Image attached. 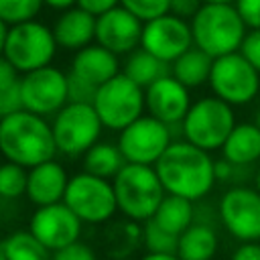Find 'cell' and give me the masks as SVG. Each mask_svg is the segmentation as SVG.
I'll list each match as a JSON object with an SVG mask.
<instances>
[{"label":"cell","instance_id":"11","mask_svg":"<svg viewBox=\"0 0 260 260\" xmlns=\"http://www.w3.org/2000/svg\"><path fill=\"white\" fill-rule=\"evenodd\" d=\"M217 219L238 242H260V191L250 185H230L217 203Z\"/></svg>","mask_w":260,"mask_h":260},{"label":"cell","instance_id":"22","mask_svg":"<svg viewBox=\"0 0 260 260\" xmlns=\"http://www.w3.org/2000/svg\"><path fill=\"white\" fill-rule=\"evenodd\" d=\"M221 156L234 165L252 167L260 160V128L254 122H236L221 146Z\"/></svg>","mask_w":260,"mask_h":260},{"label":"cell","instance_id":"14","mask_svg":"<svg viewBox=\"0 0 260 260\" xmlns=\"http://www.w3.org/2000/svg\"><path fill=\"white\" fill-rule=\"evenodd\" d=\"M140 47L158 57L160 61L173 63L177 57L193 47L191 24L189 20L173 12H165L142 24Z\"/></svg>","mask_w":260,"mask_h":260},{"label":"cell","instance_id":"33","mask_svg":"<svg viewBox=\"0 0 260 260\" xmlns=\"http://www.w3.org/2000/svg\"><path fill=\"white\" fill-rule=\"evenodd\" d=\"M67 91H69V102H77V104H93V98H95V91L98 87L87 83L85 79L73 75V73H67Z\"/></svg>","mask_w":260,"mask_h":260},{"label":"cell","instance_id":"40","mask_svg":"<svg viewBox=\"0 0 260 260\" xmlns=\"http://www.w3.org/2000/svg\"><path fill=\"white\" fill-rule=\"evenodd\" d=\"M230 260H260V242H240Z\"/></svg>","mask_w":260,"mask_h":260},{"label":"cell","instance_id":"29","mask_svg":"<svg viewBox=\"0 0 260 260\" xmlns=\"http://www.w3.org/2000/svg\"><path fill=\"white\" fill-rule=\"evenodd\" d=\"M142 244V225L140 221L126 219L124 223H118L110 238V254L114 258H124L132 254L136 246Z\"/></svg>","mask_w":260,"mask_h":260},{"label":"cell","instance_id":"7","mask_svg":"<svg viewBox=\"0 0 260 260\" xmlns=\"http://www.w3.org/2000/svg\"><path fill=\"white\" fill-rule=\"evenodd\" d=\"M57 49L59 45L55 41L53 28L32 18L26 22L10 24L2 55L20 73H28L39 67L51 65L57 55Z\"/></svg>","mask_w":260,"mask_h":260},{"label":"cell","instance_id":"26","mask_svg":"<svg viewBox=\"0 0 260 260\" xmlns=\"http://www.w3.org/2000/svg\"><path fill=\"white\" fill-rule=\"evenodd\" d=\"M122 73L128 75L140 87H148L152 81L171 73V63H165L158 57H154L152 53H148L146 49L138 47L126 55V59L122 63Z\"/></svg>","mask_w":260,"mask_h":260},{"label":"cell","instance_id":"2","mask_svg":"<svg viewBox=\"0 0 260 260\" xmlns=\"http://www.w3.org/2000/svg\"><path fill=\"white\" fill-rule=\"evenodd\" d=\"M0 154L26 169L57 156L51 122L28 110L0 118Z\"/></svg>","mask_w":260,"mask_h":260},{"label":"cell","instance_id":"36","mask_svg":"<svg viewBox=\"0 0 260 260\" xmlns=\"http://www.w3.org/2000/svg\"><path fill=\"white\" fill-rule=\"evenodd\" d=\"M240 53L260 71V28H250L242 41Z\"/></svg>","mask_w":260,"mask_h":260},{"label":"cell","instance_id":"21","mask_svg":"<svg viewBox=\"0 0 260 260\" xmlns=\"http://www.w3.org/2000/svg\"><path fill=\"white\" fill-rule=\"evenodd\" d=\"M219 250V234L213 223L193 221L179 234L177 256L181 260H213Z\"/></svg>","mask_w":260,"mask_h":260},{"label":"cell","instance_id":"13","mask_svg":"<svg viewBox=\"0 0 260 260\" xmlns=\"http://www.w3.org/2000/svg\"><path fill=\"white\" fill-rule=\"evenodd\" d=\"M67 73L55 65H45L35 71L22 73L20 77V93L22 106L28 112L39 116H55L67 102Z\"/></svg>","mask_w":260,"mask_h":260},{"label":"cell","instance_id":"45","mask_svg":"<svg viewBox=\"0 0 260 260\" xmlns=\"http://www.w3.org/2000/svg\"><path fill=\"white\" fill-rule=\"evenodd\" d=\"M254 187L260 191V167H258V171L254 173Z\"/></svg>","mask_w":260,"mask_h":260},{"label":"cell","instance_id":"20","mask_svg":"<svg viewBox=\"0 0 260 260\" xmlns=\"http://www.w3.org/2000/svg\"><path fill=\"white\" fill-rule=\"evenodd\" d=\"M51 28L57 45L67 51H79L95 41V16L77 4L61 10Z\"/></svg>","mask_w":260,"mask_h":260},{"label":"cell","instance_id":"28","mask_svg":"<svg viewBox=\"0 0 260 260\" xmlns=\"http://www.w3.org/2000/svg\"><path fill=\"white\" fill-rule=\"evenodd\" d=\"M26 179H28L26 167L12 160L0 162V197L6 201H14L26 195Z\"/></svg>","mask_w":260,"mask_h":260},{"label":"cell","instance_id":"27","mask_svg":"<svg viewBox=\"0 0 260 260\" xmlns=\"http://www.w3.org/2000/svg\"><path fill=\"white\" fill-rule=\"evenodd\" d=\"M6 260H51V250L30 232L16 230L0 240Z\"/></svg>","mask_w":260,"mask_h":260},{"label":"cell","instance_id":"16","mask_svg":"<svg viewBox=\"0 0 260 260\" xmlns=\"http://www.w3.org/2000/svg\"><path fill=\"white\" fill-rule=\"evenodd\" d=\"M142 24L144 22L130 10L116 6L95 18V43L116 53L118 57H126L140 47Z\"/></svg>","mask_w":260,"mask_h":260},{"label":"cell","instance_id":"23","mask_svg":"<svg viewBox=\"0 0 260 260\" xmlns=\"http://www.w3.org/2000/svg\"><path fill=\"white\" fill-rule=\"evenodd\" d=\"M211 65H213V57H209L205 51L193 45L171 63V75L179 79L185 87L197 89L209 81Z\"/></svg>","mask_w":260,"mask_h":260},{"label":"cell","instance_id":"9","mask_svg":"<svg viewBox=\"0 0 260 260\" xmlns=\"http://www.w3.org/2000/svg\"><path fill=\"white\" fill-rule=\"evenodd\" d=\"M93 108L108 130L120 132L136 118H140L146 110L144 104V87L134 83L122 71L102 83L93 98Z\"/></svg>","mask_w":260,"mask_h":260},{"label":"cell","instance_id":"30","mask_svg":"<svg viewBox=\"0 0 260 260\" xmlns=\"http://www.w3.org/2000/svg\"><path fill=\"white\" fill-rule=\"evenodd\" d=\"M177 244H179V236L160 228L152 217L142 223V246L146 252L177 254Z\"/></svg>","mask_w":260,"mask_h":260},{"label":"cell","instance_id":"15","mask_svg":"<svg viewBox=\"0 0 260 260\" xmlns=\"http://www.w3.org/2000/svg\"><path fill=\"white\" fill-rule=\"evenodd\" d=\"M28 230L51 252H55L81 238L83 221L63 201H59V203L37 207L28 219Z\"/></svg>","mask_w":260,"mask_h":260},{"label":"cell","instance_id":"10","mask_svg":"<svg viewBox=\"0 0 260 260\" xmlns=\"http://www.w3.org/2000/svg\"><path fill=\"white\" fill-rule=\"evenodd\" d=\"M207 85L230 106H246L260 95V71L240 53L215 57Z\"/></svg>","mask_w":260,"mask_h":260},{"label":"cell","instance_id":"38","mask_svg":"<svg viewBox=\"0 0 260 260\" xmlns=\"http://www.w3.org/2000/svg\"><path fill=\"white\" fill-rule=\"evenodd\" d=\"M201 6H203V0H171L169 12L181 16L185 20H191Z\"/></svg>","mask_w":260,"mask_h":260},{"label":"cell","instance_id":"43","mask_svg":"<svg viewBox=\"0 0 260 260\" xmlns=\"http://www.w3.org/2000/svg\"><path fill=\"white\" fill-rule=\"evenodd\" d=\"M8 28H10V24H8V22H4V20L0 18V55L4 53V45H6V37H8Z\"/></svg>","mask_w":260,"mask_h":260},{"label":"cell","instance_id":"12","mask_svg":"<svg viewBox=\"0 0 260 260\" xmlns=\"http://www.w3.org/2000/svg\"><path fill=\"white\" fill-rule=\"evenodd\" d=\"M175 140L169 124L156 120L150 114H142L132 124L120 130L118 146L126 158V162L152 165L160 158V154Z\"/></svg>","mask_w":260,"mask_h":260},{"label":"cell","instance_id":"3","mask_svg":"<svg viewBox=\"0 0 260 260\" xmlns=\"http://www.w3.org/2000/svg\"><path fill=\"white\" fill-rule=\"evenodd\" d=\"M189 24L193 45L213 59L240 51L248 32L236 4H203Z\"/></svg>","mask_w":260,"mask_h":260},{"label":"cell","instance_id":"25","mask_svg":"<svg viewBox=\"0 0 260 260\" xmlns=\"http://www.w3.org/2000/svg\"><path fill=\"white\" fill-rule=\"evenodd\" d=\"M152 219L165 228L167 232L179 236L183 234L195 219V201L181 197V195H171L167 193L158 205V209L154 211Z\"/></svg>","mask_w":260,"mask_h":260},{"label":"cell","instance_id":"46","mask_svg":"<svg viewBox=\"0 0 260 260\" xmlns=\"http://www.w3.org/2000/svg\"><path fill=\"white\" fill-rule=\"evenodd\" d=\"M252 122H254V124H256V126L260 128V108L256 110V114H254V120H252Z\"/></svg>","mask_w":260,"mask_h":260},{"label":"cell","instance_id":"39","mask_svg":"<svg viewBox=\"0 0 260 260\" xmlns=\"http://www.w3.org/2000/svg\"><path fill=\"white\" fill-rule=\"evenodd\" d=\"M77 6L87 10L89 14H93L95 18L116 6H120V0H77Z\"/></svg>","mask_w":260,"mask_h":260},{"label":"cell","instance_id":"6","mask_svg":"<svg viewBox=\"0 0 260 260\" xmlns=\"http://www.w3.org/2000/svg\"><path fill=\"white\" fill-rule=\"evenodd\" d=\"M57 152L69 158L83 156L102 136L104 124L93 104L67 102L51 120Z\"/></svg>","mask_w":260,"mask_h":260},{"label":"cell","instance_id":"42","mask_svg":"<svg viewBox=\"0 0 260 260\" xmlns=\"http://www.w3.org/2000/svg\"><path fill=\"white\" fill-rule=\"evenodd\" d=\"M138 260H181L177 254H158V252H146Z\"/></svg>","mask_w":260,"mask_h":260},{"label":"cell","instance_id":"1","mask_svg":"<svg viewBox=\"0 0 260 260\" xmlns=\"http://www.w3.org/2000/svg\"><path fill=\"white\" fill-rule=\"evenodd\" d=\"M154 171L167 193L181 195L191 201L207 197L217 183L213 156L185 138L169 144L154 162Z\"/></svg>","mask_w":260,"mask_h":260},{"label":"cell","instance_id":"24","mask_svg":"<svg viewBox=\"0 0 260 260\" xmlns=\"http://www.w3.org/2000/svg\"><path fill=\"white\" fill-rule=\"evenodd\" d=\"M126 165V158L118 146V142L110 140H98L83 156H81V169L85 173L104 177V179H114L118 171Z\"/></svg>","mask_w":260,"mask_h":260},{"label":"cell","instance_id":"31","mask_svg":"<svg viewBox=\"0 0 260 260\" xmlns=\"http://www.w3.org/2000/svg\"><path fill=\"white\" fill-rule=\"evenodd\" d=\"M43 6V0H0V18L8 24L26 22L37 18Z\"/></svg>","mask_w":260,"mask_h":260},{"label":"cell","instance_id":"5","mask_svg":"<svg viewBox=\"0 0 260 260\" xmlns=\"http://www.w3.org/2000/svg\"><path fill=\"white\" fill-rule=\"evenodd\" d=\"M234 126H236L234 106L211 93L191 104L187 116L181 122V136L191 144L207 152H213V150H221Z\"/></svg>","mask_w":260,"mask_h":260},{"label":"cell","instance_id":"34","mask_svg":"<svg viewBox=\"0 0 260 260\" xmlns=\"http://www.w3.org/2000/svg\"><path fill=\"white\" fill-rule=\"evenodd\" d=\"M22 77V75H20ZM22 93H20V81L10 85H0V118L14 114L22 110Z\"/></svg>","mask_w":260,"mask_h":260},{"label":"cell","instance_id":"44","mask_svg":"<svg viewBox=\"0 0 260 260\" xmlns=\"http://www.w3.org/2000/svg\"><path fill=\"white\" fill-rule=\"evenodd\" d=\"M238 0H203V4H236Z\"/></svg>","mask_w":260,"mask_h":260},{"label":"cell","instance_id":"17","mask_svg":"<svg viewBox=\"0 0 260 260\" xmlns=\"http://www.w3.org/2000/svg\"><path fill=\"white\" fill-rule=\"evenodd\" d=\"M144 104L150 116L169 126H177L183 122L193 102L189 87H185L179 79L169 73L144 87Z\"/></svg>","mask_w":260,"mask_h":260},{"label":"cell","instance_id":"18","mask_svg":"<svg viewBox=\"0 0 260 260\" xmlns=\"http://www.w3.org/2000/svg\"><path fill=\"white\" fill-rule=\"evenodd\" d=\"M69 183L67 169L57 158L45 160L41 165H35L28 169L26 179V199L35 205H51L63 201L65 189Z\"/></svg>","mask_w":260,"mask_h":260},{"label":"cell","instance_id":"8","mask_svg":"<svg viewBox=\"0 0 260 260\" xmlns=\"http://www.w3.org/2000/svg\"><path fill=\"white\" fill-rule=\"evenodd\" d=\"M63 203L83 221L89 225H100L110 221L116 211V193L110 179L91 175V173H75L69 177Z\"/></svg>","mask_w":260,"mask_h":260},{"label":"cell","instance_id":"32","mask_svg":"<svg viewBox=\"0 0 260 260\" xmlns=\"http://www.w3.org/2000/svg\"><path fill=\"white\" fill-rule=\"evenodd\" d=\"M169 4H171V0H120V6L130 10L142 22L169 12Z\"/></svg>","mask_w":260,"mask_h":260},{"label":"cell","instance_id":"37","mask_svg":"<svg viewBox=\"0 0 260 260\" xmlns=\"http://www.w3.org/2000/svg\"><path fill=\"white\" fill-rule=\"evenodd\" d=\"M236 8L248 28H260V0H238Z\"/></svg>","mask_w":260,"mask_h":260},{"label":"cell","instance_id":"41","mask_svg":"<svg viewBox=\"0 0 260 260\" xmlns=\"http://www.w3.org/2000/svg\"><path fill=\"white\" fill-rule=\"evenodd\" d=\"M45 2V6H49V8H53V10H67V8H71V6H75L77 4V0H43Z\"/></svg>","mask_w":260,"mask_h":260},{"label":"cell","instance_id":"19","mask_svg":"<svg viewBox=\"0 0 260 260\" xmlns=\"http://www.w3.org/2000/svg\"><path fill=\"white\" fill-rule=\"evenodd\" d=\"M120 71H122L120 57L108 51L106 47H102L100 43H89L87 47L75 51L69 67V73L85 79L95 87H100Z\"/></svg>","mask_w":260,"mask_h":260},{"label":"cell","instance_id":"47","mask_svg":"<svg viewBox=\"0 0 260 260\" xmlns=\"http://www.w3.org/2000/svg\"><path fill=\"white\" fill-rule=\"evenodd\" d=\"M0 260H6V256H4V252H2V246H0Z\"/></svg>","mask_w":260,"mask_h":260},{"label":"cell","instance_id":"4","mask_svg":"<svg viewBox=\"0 0 260 260\" xmlns=\"http://www.w3.org/2000/svg\"><path fill=\"white\" fill-rule=\"evenodd\" d=\"M118 211L126 219L144 223L154 215L167 195L152 165L126 162L112 179Z\"/></svg>","mask_w":260,"mask_h":260},{"label":"cell","instance_id":"35","mask_svg":"<svg viewBox=\"0 0 260 260\" xmlns=\"http://www.w3.org/2000/svg\"><path fill=\"white\" fill-rule=\"evenodd\" d=\"M51 260H98V256H95V250L89 244L77 240L69 246H63V248L55 250L51 254Z\"/></svg>","mask_w":260,"mask_h":260}]
</instances>
